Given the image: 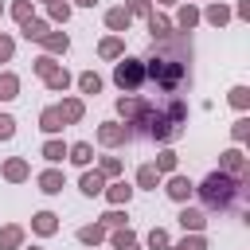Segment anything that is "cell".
I'll list each match as a JSON object with an SVG mask.
<instances>
[{"label":"cell","instance_id":"6da1fadb","mask_svg":"<svg viewBox=\"0 0 250 250\" xmlns=\"http://www.w3.org/2000/svg\"><path fill=\"white\" fill-rule=\"evenodd\" d=\"M188 55L191 51H184V39H172V43H164L152 59H145V82H148V98H176L188 82H191V74H188Z\"/></svg>","mask_w":250,"mask_h":250},{"label":"cell","instance_id":"7a4b0ae2","mask_svg":"<svg viewBox=\"0 0 250 250\" xmlns=\"http://www.w3.org/2000/svg\"><path fill=\"white\" fill-rule=\"evenodd\" d=\"M199 199H203L207 211H234L246 199V180H234L227 172H211L199 184Z\"/></svg>","mask_w":250,"mask_h":250},{"label":"cell","instance_id":"3957f363","mask_svg":"<svg viewBox=\"0 0 250 250\" xmlns=\"http://www.w3.org/2000/svg\"><path fill=\"white\" fill-rule=\"evenodd\" d=\"M113 82L125 94H141L145 90V59H121L113 66Z\"/></svg>","mask_w":250,"mask_h":250},{"label":"cell","instance_id":"277c9868","mask_svg":"<svg viewBox=\"0 0 250 250\" xmlns=\"http://www.w3.org/2000/svg\"><path fill=\"white\" fill-rule=\"evenodd\" d=\"M98 141H102L105 148H117V145L133 141V129H129V125H117V121H105V125L98 129Z\"/></svg>","mask_w":250,"mask_h":250},{"label":"cell","instance_id":"5b68a950","mask_svg":"<svg viewBox=\"0 0 250 250\" xmlns=\"http://www.w3.org/2000/svg\"><path fill=\"white\" fill-rule=\"evenodd\" d=\"M219 172H227V176H234V180H250V168H246V160H242L238 148L223 152V168H219Z\"/></svg>","mask_w":250,"mask_h":250},{"label":"cell","instance_id":"8992f818","mask_svg":"<svg viewBox=\"0 0 250 250\" xmlns=\"http://www.w3.org/2000/svg\"><path fill=\"white\" fill-rule=\"evenodd\" d=\"M164 191H168V199H176V203H188L195 188H191V180H188V176H172Z\"/></svg>","mask_w":250,"mask_h":250},{"label":"cell","instance_id":"52a82bcc","mask_svg":"<svg viewBox=\"0 0 250 250\" xmlns=\"http://www.w3.org/2000/svg\"><path fill=\"white\" fill-rule=\"evenodd\" d=\"M55 109H59L62 125H74V121H82V113H86V105H82L78 98H62V105H55Z\"/></svg>","mask_w":250,"mask_h":250},{"label":"cell","instance_id":"ba28073f","mask_svg":"<svg viewBox=\"0 0 250 250\" xmlns=\"http://www.w3.org/2000/svg\"><path fill=\"white\" fill-rule=\"evenodd\" d=\"M180 227H184V230H203V227H207V211L184 207V211H180Z\"/></svg>","mask_w":250,"mask_h":250},{"label":"cell","instance_id":"9c48e42d","mask_svg":"<svg viewBox=\"0 0 250 250\" xmlns=\"http://www.w3.org/2000/svg\"><path fill=\"white\" fill-rule=\"evenodd\" d=\"M129 23H133L129 8H109V12H105V27H109V31H129Z\"/></svg>","mask_w":250,"mask_h":250},{"label":"cell","instance_id":"30bf717a","mask_svg":"<svg viewBox=\"0 0 250 250\" xmlns=\"http://www.w3.org/2000/svg\"><path fill=\"white\" fill-rule=\"evenodd\" d=\"M4 176H8L12 184H23V180L31 176V168H27V160H23V156H12V160L4 164Z\"/></svg>","mask_w":250,"mask_h":250},{"label":"cell","instance_id":"8fae6325","mask_svg":"<svg viewBox=\"0 0 250 250\" xmlns=\"http://www.w3.org/2000/svg\"><path fill=\"white\" fill-rule=\"evenodd\" d=\"M98 55H102V59H121V55H125V43H121V35H109V39H102V43H98Z\"/></svg>","mask_w":250,"mask_h":250},{"label":"cell","instance_id":"7c38bea8","mask_svg":"<svg viewBox=\"0 0 250 250\" xmlns=\"http://www.w3.org/2000/svg\"><path fill=\"white\" fill-rule=\"evenodd\" d=\"M39 191H47V195H59V191H62V172L47 168V172L39 176Z\"/></svg>","mask_w":250,"mask_h":250},{"label":"cell","instance_id":"4fadbf2b","mask_svg":"<svg viewBox=\"0 0 250 250\" xmlns=\"http://www.w3.org/2000/svg\"><path fill=\"white\" fill-rule=\"evenodd\" d=\"M31 227H35V234H55V230H59V215H51V211H39V215L31 219Z\"/></svg>","mask_w":250,"mask_h":250},{"label":"cell","instance_id":"5bb4252c","mask_svg":"<svg viewBox=\"0 0 250 250\" xmlns=\"http://www.w3.org/2000/svg\"><path fill=\"white\" fill-rule=\"evenodd\" d=\"M39 43H43V47H47V51H51V55H62V51H66V47H70V39H66V35H62V31H47V35H43V39H39Z\"/></svg>","mask_w":250,"mask_h":250},{"label":"cell","instance_id":"9a60e30c","mask_svg":"<svg viewBox=\"0 0 250 250\" xmlns=\"http://www.w3.org/2000/svg\"><path fill=\"white\" fill-rule=\"evenodd\" d=\"M39 129H43V133H59V129H62V117H59L55 105H47V109L39 113Z\"/></svg>","mask_w":250,"mask_h":250},{"label":"cell","instance_id":"2e32d148","mask_svg":"<svg viewBox=\"0 0 250 250\" xmlns=\"http://www.w3.org/2000/svg\"><path fill=\"white\" fill-rule=\"evenodd\" d=\"M66 156H70V160H74L78 168H86V164L94 160V148H90L86 141H78V145H70V148H66Z\"/></svg>","mask_w":250,"mask_h":250},{"label":"cell","instance_id":"e0dca14e","mask_svg":"<svg viewBox=\"0 0 250 250\" xmlns=\"http://www.w3.org/2000/svg\"><path fill=\"white\" fill-rule=\"evenodd\" d=\"M78 188H82L86 195H102V191H105V176H102V172H86Z\"/></svg>","mask_w":250,"mask_h":250},{"label":"cell","instance_id":"ac0fdd59","mask_svg":"<svg viewBox=\"0 0 250 250\" xmlns=\"http://www.w3.org/2000/svg\"><path fill=\"white\" fill-rule=\"evenodd\" d=\"M105 195H109V203H113V207H121V203H129V199H133V188H129L125 180H117L113 188H105Z\"/></svg>","mask_w":250,"mask_h":250},{"label":"cell","instance_id":"d6986e66","mask_svg":"<svg viewBox=\"0 0 250 250\" xmlns=\"http://www.w3.org/2000/svg\"><path fill=\"white\" fill-rule=\"evenodd\" d=\"M23 242V227H4L0 230V250H20Z\"/></svg>","mask_w":250,"mask_h":250},{"label":"cell","instance_id":"ffe728a7","mask_svg":"<svg viewBox=\"0 0 250 250\" xmlns=\"http://www.w3.org/2000/svg\"><path fill=\"white\" fill-rule=\"evenodd\" d=\"M148 31H152V39H168L172 35V23L164 16H156V12H148Z\"/></svg>","mask_w":250,"mask_h":250},{"label":"cell","instance_id":"44dd1931","mask_svg":"<svg viewBox=\"0 0 250 250\" xmlns=\"http://www.w3.org/2000/svg\"><path fill=\"white\" fill-rule=\"evenodd\" d=\"M137 184H141V188H148V191H156V184H160V172H156L152 164H141V172H137Z\"/></svg>","mask_w":250,"mask_h":250},{"label":"cell","instance_id":"7402d4cb","mask_svg":"<svg viewBox=\"0 0 250 250\" xmlns=\"http://www.w3.org/2000/svg\"><path fill=\"white\" fill-rule=\"evenodd\" d=\"M102 238H105V227H102V223H94V227H82V230H78V242H86V246H98Z\"/></svg>","mask_w":250,"mask_h":250},{"label":"cell","instance_id":"603a6c76","mask_svg":"<svg viewBox=\"0 0 250 250\" xmlns=\"http://www.w3.org/2000/svg\"><path fill=\"white\" fill-rule=\"evenodd\" d=\"M203 16H207V23H215V27H223V23L230 20V8H227V4H211V8L203 12Z\"/></svg>","mask_w":250,"mask_h":250},{"label":"cell","instance_id":"cb8c5ba5","mask_svg":"<svg viewBox=\"0 0 250 250\" xmlns=\"http://www.w3.org/2000/svg\"><path fill=\"white\" fill-rule=\"evenodd\" d=\"M43 35H47V23H43V20H35V16H31V20H27V23H23V39H31V43H39V39H43Z\"/></svg>","mask_w":250,"mask_h":250},{"label":"cell","instance_id":"d4e9b609","mask_svg":"<svg viewBox=\"0 0 250 250\" xmlns=\"http://www.w3.org/2000/svg\"><path fill=\"white\" fill-rule=\"evenodd\" d=\"M168 246H172L168 230H164V227H152V230H148V250H168Z\"/></svg>","mask_w":250,"mask_h":250},{"label":"cell","instance_id":"484cf974","mask_svg":"<svg viewBox=\"0 0 250 250\" xmlns=\"http://www.w3.org/2000/svg\"><path fill=\"white\" fill-rule=\"evenodd\" d=\"M78 90H82V94H98V90H102V78H98L94 70H86V74H78Z\"/></svg>","mask_w":250,"mask_h":250},{"label":"cell","instance_id":"4316f807","mask_svg":"<svg viewBox=\"0 0 250 250\" xmlns=\"http://www.w3.org/2000/svg\"><path fill=\"white\" fill-rule=\"evenodd\" d=\"M16 94H20V78L4 70V74H0V98H16Z\"/></svg>","mask_w":250,"mask_h":250},{"label":"cell","instance_id":"83f0119b","mask_svg":"<svg viewBox=\"0 0 250 250\" xmlns=\"http://www.w3.org/2000/svg\"><path fill=\"white\" fill-rule=\"evenodd\" d=\"M176 23H180V27H184V31H191V27H195V23H199V12H195V8H191V4H188V8H180V16H176Z\"/></svg>","mask_w":250,"mask_h":250},{"label":"cell","instance_id":"f1b7e54d","mask_svg":"<svg viewBox=\"0 0 250 250\" xmlns=\"http://www.w3.org/2000/svg\"><path fill=\"white\" fill-rule=\"evenodd\" d=\"M43 82H47V90H66V86H70V74H66V70H55V74H47Z\"/></svg>","mask_w":250,"mask_h":250},{"label":"cell","instance_id":"f546056e","mask_svg":"<svg viewBox=\"0 0 250 250\" xmlns=\"http://www.w3.org/2000/svg\"><path fill=\"white\" fill-rule=\"evenodd\" d=\"M43 156L55 164V160H62V156H66V145H62V141H47V145H43Z\"/></svg>","mask_w":250,"mask_h":250},{"label":"cell","instance_id":"4dcf8cb0","mask_svg":"<svg viewBox=\"0 0 250 250\" xmlns=\"http://www.w3.org/2000/svg\"><path fill=\"white\" fill-rule=\"evenodd\" d=\"M152 168H156V172H176V152H172V148H164V152L156 156V164H152Z\"/></svg>","mask_w":250,"mask_h":250},{"label":"cell","instance_id":"1f68e13d","mask_svg":"<svg viewBox=\"0 0 250 250\" xmlns=\"http://www.w3.org/2000/svg\"><path fill=\"white\" fill-rule=\"evenodd\" d=\"M168 250H207V242H203V234L195 230L191 238H184V242H176V246H168Z\"/></svg>","mask_w":250,"mask_h":250},{"label":"cell","instance_id":"d6a6232c","mask_svg":"<svg viewBox=\"0 0 250 250\" xmlns=\"http://www.w3.org/2000/svg\"><path fill=\"white\" fill-rule=\"evenodd\" d=\"M55 70H59V66H55L51 55H39V59H35V74H39V78H47V74H55Z\"/></svg>","mask_w":250,"mask_h":250},{"label":"cell","instance_id":"836d02e7","mask_svg":"<svg viewBox=\"0 0 250 250\" xmlns=\"http://www.w3.org/2000/svg\"><path fill=\"white\" fill-rule=\"evenodd\" d=\"M230 105H234V109H246V105H250V90H246V86H234V90H230Z\"/></svg>","mask_w":250,"mask_h":250},{"label":"cell","instance_id":"e575fe53","mask_svg":"<svg viewBox=\"0 0 250 250\" xmlns=\"http://www.w3.org/2000/svg\"><path fill=\"white\" fill-rule=\"evenodd\" d=\"M12 137H16V117L0 113V141H12Z\"/></svg>","mask_w":250,"mask_h":250},{"label":"cell","instance_id":"d590c367","mask_svg":"<svg viewBox=\"0 0 250 250\" xmlns=\"http://www.w3.org/2000/svg\"><path fill=\"white\" fill-rule=\"evenodd\" d=\"M12 16H16L20 23H27V20H31V0H16V4H12Z\"/></svg>","mask_w":250,"mask_h":250},{"label":"cell","instance_id":"8d00e7d4","mask_svg":"<svg viewBox=\"0 0 250 250\" xmlns=\"http://www.w3.org/2000/svg\"><path fill=\"white\" fill-rule=\"evenodd\" d=\"M98 172H102V176H121V160H117V156H105Z\"/></svg>","mask_w":250,"mask_h":250},{"label":"cell","instance_id":"74e56055","mask_svg":"<svg viewBox=\"0 0 250 250\" xmlns=\"http://www.w3.org/2000/svg\"><path fill=\"white\" fill-rule=\"evenodd\" d=\"M102 227H105V230H113V227H125V215H121V211H105V215H102Z\"/></svg>","mask_w":250,"mask_h":250},{"label":"cell","instance_id":"f35d334b","mask_svg":"<svg viewBox=\"0 0 250 250\" xmlns=\"http://www.w3.org/2000/svg\"><path fill=\"white\" fill-rule=\"evenodd\" d=\"M51 20H62V23H66V20H70V4H66V0L51 4Z\"/></svg>","mask_w":250,"mask_h":250},{"label":"cell","instance_id":"ab89813d","mask_svg":"<svg viewBox=\"0 0 250 250\" xmlns=\"http://www.w3.org/2000/svg\"><path fill=\"white\" fill-rule=\"evenodd\" d=\"M230 133H234V141H238V145H242V141H246V137H250V121H246V117H238V121H234V129H230Z\"/></svg>","mask_w":250,"mask_h":250},{"label":"cell","instance_id":"60d3db41","mask_svg":"<svg viewBox=\"0 0 250 250\" xmlns=\"http://www.w3.org/2000/svg\"><path fill=\"white\" fill-rule=\"evenodd\" d=\"M148 12H152L148 0H129V16H148Z\"/></svg>","mask_w":250,"mask_h":250},{"label":"cell","instance_id":"b9f144b4","mask_svg":"<svg viewBox=\"0 0 250 250\" xmlns=\"http://www.w3.org/2000/svg\"><path fill=\"white\" fill-rule=\"evenodd\" d=\"M12 51H16V43H12L8 35H0V62H8V59H12Z\"/></svg>","mask_w":250,"mask_h":250},{"label":"cell","instance_id":"7bdbcfd3","mask_svg":"<svg viewBox=\"0 0 250 250\" xmlns=\"http://www.w3.org/2000/svg\"><path fill=\"white\" fill-rule=\"evenodd\" d=\"M74 4H82V8H94V4H98V0H74Z\"/></svg>","mask_w":250,"mask_h":250},{"label":"cell","instance_id":"ee69618b","mask_svg":"<svg viewBox=\"0 0 250 250\" xmlns=\"http://www.w3.org/2000/svg\"><path fill=\"white\" fill-rule=\"evenodd\" d=\"M160 4H176V0H160Z\"/></svg>","mask_w":250,"mask_h":250},{"label":"cell","instance_id":"f6af8a7d","mask_svg":"<svg viewBox=\"0 0 250 250\" xmlns=\"http://www.w3.org/2000/svg\"><path fill=\"white\" fill-rule=\"evenodd\" d=\"M27 250H39V246H27Z\"/></svg>","mask_w":250,"mask_h":250},{"label":"cell","instance_id":"bcb514c9","mask_svg":"<svg viewBox=\"0 0 250 250\" xmlns=\"http://www.w3.org/2000/svg\"><path fill=\"white\" fill-rule=\"evenodd\" d=\"M47 4H59V0H47Z\"/></svg>","mask_w":250,"mask_h":250},{"label":"cell","instance_id":"7dc6e473","mask_svg":"<svg viewBox=\"0 0 250 250\" xmlns=\"http://www.w3.org/2000/svg\"><path fill=\"white\" fill-rule=\"evenodd\" d=\"M0 16H4V4H0Z\"/></svg>","mask_w":250,"mask_h":250}]
</instances>
